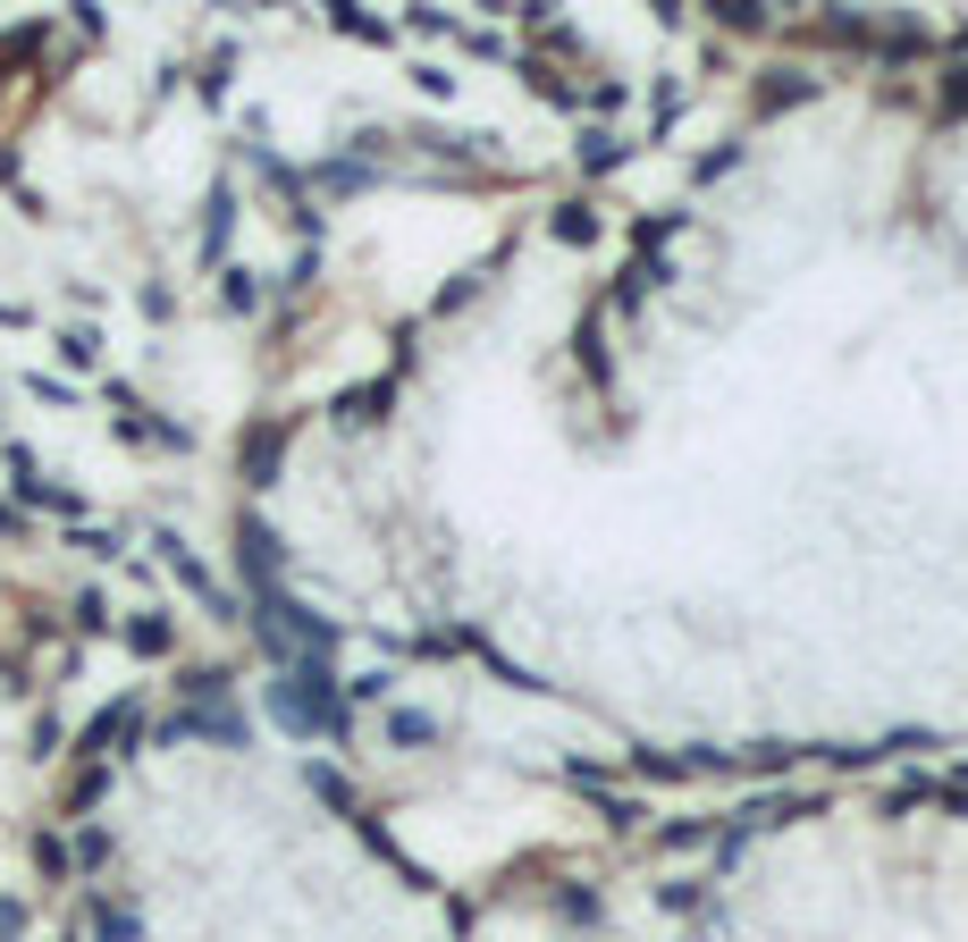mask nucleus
Instances as JSON below:
<instances>
[{
	"instance_id": "1",
	"label": "nucleus",
	"mask_w": 968,
	"mask_h": 942,
	"mask_svg": "<svg viewBox=\"0 0 968 942\" xmlns=\"http://www.w3.org/2000/svg\"><path fill=\"white\" fill-rule=\"evenodd\" d=\"M556 236H564V245H590V236H598V211L564 202V211H556Z\"/></svg>"
},
{
	"instance_id": "2",
	"label": "nucleus",
	"mask_w": 968,
	"mask_h": 942,
	"mask_svg": "<svg viewBox=\"0 0 968 942\" xmlns=\"http://www.w3.org/2000/svg\"><path fill=\"white\" fill-rule=\"evenodd\" d=\"M581 160H590V169H615V160H623V144H615V135H581Z\"/></svg>"
},
{
	"instance_id": "3",
	"label": "nucleus",
	"mask_w": 968,
	"mask_h": 942,
	"mask_svg": "<svg viewBox=\"0 0 968 942\" xmlns=\"http://www.w3.org/2000/svg\"><path fill=\"white\" fill-rule=\"evenodd\" d=\"M808 94H817V76H774V85H767L774 110H783V101H808Z\"/></svg>"
},
{
	"instance_id": "4",
	"label": "nucleus",
	"mask_w": 968,
	"mask_h": 942,
	"mask_svg": "<svg viewBox=\"0 0 968 942\" xmlns=\"http://www.w3.org/2000/svg\"><path fill=\"white\" fill-rule=\"evenodd\" d=\"M960 42H968V26H960Z\"/></svg>"
}]
</instances>
